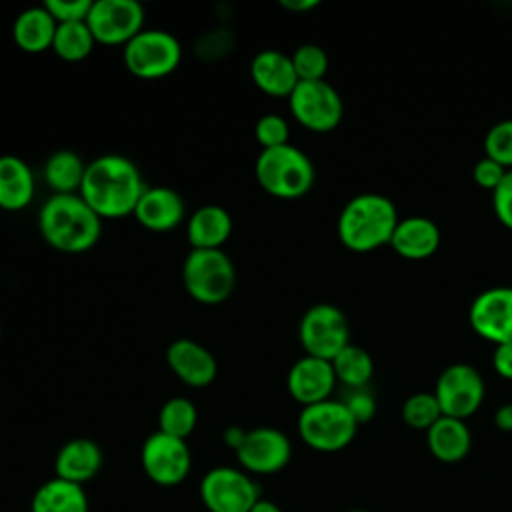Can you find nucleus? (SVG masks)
Listing matches in <instances>:
<instances>
[{"instance_id":"nucleus-36","label":"nucleus","mask_w":512,"mask_h":512,"mask_svg":"<svg viewBox=\"0 0 512 512\" xmlns=\"http://www.w3.org/2000/svg\"><path fill=\"white\" fill-rule=\"evenodd\" d=\"M342 402L358 424H364V422L372 420L374 414H376V400L364 388H350V392L344 396Z\"/></svg>"},{"instance_id":"nucleus-18","label":"nucleus","mask_w":512,"mask_h":512,"mask_svg":"<svg viewBox=\"0 0 512 512\" xmlns=\"http://www.w3.org/2000/svg\"><path fill=\"white\" fill-rule=\"evenodd\" d=\"M186 212L184 198L168 186H146L142 192L134 216L136 220L152 232L174 230Z\"/></svg>"},{"instance_id":"nucleus-39","label":"nucleus","mask_w":512,"mask_h":512,"mask_svg":"<svg viewBox=\"0 0 512 512\" xmlns=\"http://www.w3.org/2000/svg\"><path fill=\"white\" fill-rule=\"evenodd\" d=\"M492 366L502 378L512 380V342L496 346L492 354Z\"/></svg>"},{"instance_id":"nucleus-5","label":"nucleus","mask_w":512,"mask_h":512,"mask_svg":"<svg viewBox=\"0 0 512 512\" xmlns=\"http://www.w3.org/2000/svg\"><path fill=\"white\" fill-rule=\"evenodd\" d=\"M182 280L196 302L220 304L236 286V268L222 248H192L182 264Z\"/></svg>"},{"instance_id":"nucleus-13","label":"nucleus","mask_w":512,"mask_h":512,"mask_svg":"<svg viewBox=\"0 0 512 512\" xmlns=\"http://www.w3.org/2000/svg\"><path fill=\"white\" fill-rule=\"evenodd\" d=\"M86 24L100 44H126L144 30V8L136 0H94Z\"/></svg>"},{"instance_id":"nucleus-2","label":"nucleus","mask_w":512,"mask_h":512,"mask_svg":"<svg viewBox=\"0 0 512 512\" xmlns=\"http://www.w3.org/2000/svg\"><path fill=\"white\" fill-rule=\"evenodd\" d=\"M42 238L60 252H84L102 234V218L80 194H52L38 212Z\"/></svg>"},{"instance_id":"nucleus-27","label":"nucleus","mask_w":512,"mask_h":512,"mask_svg":"<svg viewBox=\"0 0 512 512\" xmlns=\"http://www.w3.org/2000/svg\"><path fill=\"white\" fill-rule=\"evenodd\" d=\"M86 164L72 150H56L44 164V180L54 194H76L84 180Z\"/></svg>"},{"instance_id":"nucleus-20","label":"nucleus","mask_w":512,"mask_h":512,"mask_svg":"<svg viewBox=\"0 0 512 512\" xmlns=\"http://www.w3.org/2000/svg\"><path fill=\"white\" fill-rule=\"evenodd\" d=\"M104 462L102 448L90 438H72L60 446L54 458L56 476L74 484L84 486L92 480Z\"/></svg>"},{"instance_id":"nucleus-21","label":"nucleus","mask_w":512,"mask_h":512,"mask_svg":"<svg viewBox=\"0 0 512 512\" xmlns=\"http://www.w3.org/2000/svg\"><path fill=\"white\" fill-rule=\"evenodd\" d=\"M390 246L408 260H424L432 256L440 246V230L434 220L426 216H408L400 218L392 238Z\"/></svg>"},{"instance_id":"nucleus-22","label":"nucleus","mask_w":512,"mask_h":512,"mask_svg":"<svg viewBox=\"0 0 512 512\" xmlns=\"http://www.w3.org/2000/svg\"><path fill=\"white\" fill-rule=\"evenodd\" d=\"M426 444L434 458L446 464H454L468 456L472 434L464 420L442 416L426 430Z\"/></svg>"},{"instance_id":"nucleus-26","label":"nucleus","mask_w":512,"mask_h":512,"mask_svg":"<svg viewBox=\"0 0 512 512\" xmlns=\"http://www.w3.org/2000/svg\"><path fill=\"white\" fill-rule=\"evenodd\" d=\"M30 512H88V496L84 486L54 476L38 486Z\"/></svg>"},{"instance_id":"nucleus-24","label":"nucleus","mask_w":512,"mask_h":512,"mask_svg":"<svg viewBox=\"0 0 512 512\" xmlns=\"http://www.w3.org/2000/svg\"><path fill=\"white\" fill-rule=\"evenodd\" d=\"M34 198V174L30 166L14 154L0 156V208L16 212Z\"/></svg>"},{"instance_id":"nucleus-11","label":"nucleus","mask_w":512,"mask_h":512,"mask_svg":"<svg viewBox=\"0 0 512 512\" xmlns=\"http://www.w3.org/2000/svg\"><path fill=\"white\" fill-rule=\"evenodd\" d=\"M486 394L482 374L466 362H456L446 366L434 386V396L442 408L444 416L466 420L472 416Z\"/></svg>"},{"instance_id":"nucleus-37","label":"nucleus","mask_w":512,"mask_h":512,"mask_svg":"<svg viewBox=\"0 0 512 512\" xmlns=\"http://www.w3.org/2000/svg\"><path fill=\"white\" fill-rule=\"evenodd\" d=\"M492 206L496 218L512 230V170H508L502 182L492 190Z\"/></svg>"},{"instance_id":"nucleus-43","label":"nucleus","mask_w":512,"mask_h":512,"mask_svg":"<svg viewBox=\"0 0 512 512\" xmlns=\"http://www.w3.org/2000/svg\"><path fill=\"white\" fill-rule=\"evenodd\" d=\"M250 512H282L278 504H274L272 500H266V498H260L254 508Z\"/></svg>"},{"instance_id":"nucleus-9","label":"nucleus","mask_w":512,"mask_h":512,"mask_svg":"<svg viewBox=\"0 0 512 512\" xmlns=\"http://www.w3.org/2000/svg\"><path fill=\"white\" fill-rule=\"evenodd\" d=\"M200 498L210 512H250L262 496L246 470L216 466L202 476Z\"/></svg>"},{"instance_id":"nucleus-44","label":"nucleus","mask_w":512,"mask_h":512,"mask_svg":"<svg viewBox=\"0 0 512 512\" xmlns=\"http://www.w3.org/2000/svg\"><path fill=\"white\" fill-rule=\"evenodd\" d=\"M346 512H366V510H346Z\"/></svg>"},{"instance_id":"nucleus-40","label":"nucleus","mask_w":512,"mask_h":512,"mask_svg":"<svg viewBox=\"0 0 512 512\" xmlns=\"http://www.w3.org/2000/svg\"><path fill=\"white\" fill-rule=\"evenodd\" d=\"M494 424H496V428H500L502 432H512V402L502 404V406L494 412Z\"/></svg>"},{"instance_id":"nucleus-35","label":"nucleus","mask_w":512,"mask_h":512,"mask_svg":"<svg viewBox=\"0 0 512 512\" xmlns=\"http://www.w3.org/2000/svg\"><path fill=\"white\" fill-rule=\"evenodd\" d=\"M94 0H46L44 8L52 14V18L62 22H80L88 18Z\"/></svg>"},{"instance_id":"nucleus-42","label":"nucleus","mask_w":512,"mask_h":512,"mask_svg":"<svg viewBox=\"0 0 512 512\" xmlns=\"http://www.w3.org/2000/svg\"><path fill=\"white\" fill-rule=\"evenodd\" d=\"M320 0H280V6L290 10V12H308L316 8Z\"/></svg>"},{"instance_id":"nucleus-29","label":"nucleus","mask_w":512,"mask_h":512,"mask_svg":"<svg viewBox=\"0 0 512 512\" xmlns=\"http://www.w3.org/2000/svg\"><path fill=\"white\" fill-rule=\"evenodd\" d=\"M96 40L86 24V20L80 22H62L56 26V34L52 40V50L66 62H78L84 60Z\"/></svg>"},{"instance_id":"nucleus-25","label":"nucleus","mask_w":512,"mask_h":512,"mask_svg":"<svg viewBox=\"0 0 512 512\" xmlns=\"http://www.w3.org/2000/svg\"><path fill=\"white\" fill-rule=\"evenodd\" d=\"M58 22L52 18V14L42 6H32L22 10L12 26L14 42L20 50L38 54L48 48H52V40L56 34Z\"/></svg>"},{"instance_id":"nucleus-30","label":"nucleus","mask_w":512,"mask_h":512,"mask_svg":"<svg viewBox=\"0 0 512 512\" xmlns=\"http://www.w3.org/2000/svg\"><path fill=\"white\" fill-rule=\"evenodd\" d=\"M196 422L198 410L184 396H174L166 400L158 412V430L174 438L186 440L194 432Z\"/></svg>"},{"instance_id":"nucleus-38","label":"nucleus","mask_w":512,"mask_h":512,"mask_svg":"<svg viewBox=\"0 0 512 512\" xmlns=\"http://www.w3.org/2000/svg\"><path fill=\"white\" fill-rule=\"evenodd\" d=\"M506 168L502 166V164H498V162H494L492 158H488V156H482L476 164H474V168H472V178H474V182L478 184V186H482V188H486V190H494L500 182H502V178L506 176Z\"/></svg>"},{"instance_id":"nucleus-33","label":"nucleus","mask_w":512,"mask_h":512,"mask_svg":"<svg viewBox=\"0 0 512 512\" xmlns=\"http://www.w3.org/2000/svg\"><path fill=\"white\" fill-rule=\"evenodd\" d=\"M484 156L512 170V118L500 120L484 136Z\"/></svg>"},{"instance_id":"nucleus-14","label":"nucleus","mask_w":512,"mask_h":512,"mask_svg":"<svg viewBox=\"0 0 512 512\" xmlns=\"http://www.w3.org/2000/svg\"><path fill=\"white\" fill-rule=\"evenodd\" d=\"M236 458L248 474H276L292 458V444L288 436L272 426H258L246 430L244 442L236 450Z\"/></svg>"},{"instance_id":"nucleus-23","label":"nucleus","mask_w":512,"mask_h":512,"mask_svg":"<svg viewBox=\"0 0 512 512\" xmlns=\"http://www.w3.org/2000/svg\"><path fill=\"white\" fill-rule=\"evenodd\" d=\"M186 234L192 248H222L232 234V216L218 204L200 206L188 218Z\"/></svg>"},{"instance_id":"nucleus-6","label":"nucleus","mask_w":512,"mask_h":512,"mask_svg":"<svg viewBox=\"0 0 512 512\" xmlns=\"http://www.w3.org/2000/svg\"><path fill=\"white\" fill-rule=\"evenodd\" d=\"M358 430L342 400H322L302 406L298 416V434L306 446L318 452H338L346 448Z\"/></svg>"},{"instance_id":"nucleus-1","label":"nucleus","mask_w":512,"mask_h":512,"mask_svg":"<svg viewBox=\"0 0 512 512\" xmlns=\"http://www.w3.org/2000/svg\"><path fill=\"white\" fill-rule=\"evenodd\" d=\"M146 190L138 166L122 154H102L86 164L80 196L100 218L134 214Z\"/></svg>"},{"instance_id":"nucleus-45","label":"nucleus","mask_w":512,"mask_h":512,"mask_svg":"<svg viewBox=\"0 0 512 512\" xmlns=\"http://www.w3.org/2000/svg\"><path fill=\"white\" fill-rule=\"evenodd\" d=\"M0 336H2V328H0Z\"/></svg>"},{"instance_id":"nucleus-19","label":"nucleus","mask_w":512,"mask_h":512,"mask_svg":"<svg viewBox=\"0 0 512 512\" xmlns=\"http://www.w3.org/2000/svg\"><path fill=\"white\" fill-rule=\"evenodd\" d=\"M250 76L254 84L268 96H290L300 82L292 64V58L280 50H260L250 62Z\"/></svg>"},{"instance_id":"nucleus-3","label":"nucleus","mask_w":512,"mask_h":512,"mask_svg":"<svg viewBox=\"0 0 512 512\" xmlns=\"http://www.w3.org/2000/svg\"><path fill=\"white\" fill-rule=\"evenodd\" d=\"M398 220V210L388 196L378 192H360L340 210L336 230L346 248L354 252H368L382 244H390Z\"/></svg>"},{"instance_id":"nucleus-31","label":"nucleus","mask_w":512,"mask_h":512,"mask_svg":"<svg viewBox=\"0 0 512 512\" xmlns=\"http://www.w3.org/2000/svg\"><path fill=\"white\" fill-rule=\"evenodd\" d=\"M442 416L444 414L434 392H416L402 404V420L416 430H428Z\"/></svg>"},{"instance_id":"nucleus-8","label":"nucleus","mask_w":512,"mask_h":512,"mask_svg":"<svg viewBox=\"0 0 512 512\" xmlns=\"http://www.w3.org/2000/svg\"><path fill=\"white\" fill-rule=\"evenodd\" d=\"M298 338L306 354L332 360L344 346L350 344V324L338 306L318 302L302 314Z\"/></svg>"},{"instance_id":"nucleus-12","label":"nucleus","mask_w":512,"mask_h":512,"mask_svg":"<svg viewBox=\"0 0 512 512\" xmlns=\"http://www.w3.org/2000/svg\"><path fill=\"white\" fill-rule=\"evenodd\" d=\"M140 462L144 474L154 484L168 488L180 484L188 476L192 456L186 440L156 430L144 440Z\"/></svg>"},{"instance_id":"nucleus-16","label":"nucleus","mask_w":512,"mask_h":512,"mask_svg":"<svg viewBox=\"0 0 512 512\" xmlns=\"http://www.w3.org/2000/svg\"><path fill=\"white\" fill-rule=\"evenodd\" d=\"M336 384V374L330 360L316 356L298 358L286 376V386L290 396L302 406H310L328 400Z\"/></svg>"},{"instance_id":"nucleus-15","label":"nucleus","mask_w":512,"mask_h":512,"mask_svg":"<svg viewBox=\"0 0 512 512\" xmlns=\"http://www.w3.org/2000/svg\"><path fill=\"white\" fill-rule=\"evenodd\" d=\"M470 326L484 340L512 342V286H494L480 292L468 310Z\"/></svg>"},{"instance_id":"nucleus-17","label":"nucleus","mask_w":512,"mask_h":512,"mask_svg":"<svg viewBox=\"0 0 512 512\" xmlns=\"http://www.w3.org/2000/svg\"><path fill=\"white\" fill-rule=\"evenodd\" d=\"M166 362L170 370L188 386L204 388L214 382L218 362L214 354L192 338H176L166 348Z\"/></svg>"},{"instance_id":"nucleus-4","label":"nucleus","mask_w":512,"mask_h":512,"mask_svg":"<svg viewBox=\"0 0 512 512\" xmlns=\"http://www.w3.org/2000/svg\"><path fill=\"white\" fill-rule=\"evenodd\" d=\"M254 174L264 192L282 200H294L308 194L316 178V170L308 154L290 142L260 150Z\"/></svg>"},{"instance_id":"nucleus-32","label":"nucleus","mask_w":512,"mask_h":512,"mask_svg":"<svg viewBox=\"0 0 512 512\" xmlns=\"http://www.w3.org/2000/svg\"><path fill=\"white\" fill-rule=\"evenodd\" d=\"M292 64L298 80H324L328 70V54L318 44H300L292 54Z\"/></svg>"},{"instance_id":"nucleus-41","label":"nucleus","mask_w":512,"mask_h":512,"mask_svg":"<svg viewBox=\"0 0 512 512\" xmlns=\"http://www.w3.org/2000/svg\"><path fill=\"white\" fill-rule=\"evenodd\" d=\"M244 436H246V430H244V428H240V426H228V428L224 430V444L236 452V450L240 448V444L244 442Z\"/></svg>"},{"instance_id":"nucleus-28","label":"nucleus","mask_w":512,"mask_h":512,"mask_svg":"<svg viewBox=\"0 0 512 512\" xmlns=\"http://www.w3.org/2000/svg\"><path fill=\"white\" fill-rule=\"evenodd\" d=\"M330 362H332L336 380L346 384L348 388H364L374 374L372 356L368 354V350L356 344L344 346Z\"/></svg>"},{"instance_id":"nucleus-34","label":"nucleus","mask_w":512,"mask_h":512,"mask_svg":"<svg viewBox=\"0 0 512 512\" xmlns=\"http://www.w3.org/2000/svg\"><path fill=\"white\" fill-rule=\"evenodd\" d=\"M254 136L258 144L264 148H276L282 144H288L290 128L288 122L280 114H264L256 120Z\"/></svg>"},{"instance_id":"nucleus-10","label":"nucleus","mask_w":512,"mask_h":512,"mask_svg":"<svg viewBox=\"0 0 512 512\" xmlns=\"http://www.w3.org/2000/svg\"><path fill=\"white\" fill-rule=\"evenodd\" d=\"M292 116L312 132L334 130L344 114L338 90L326 80H300L288 96Z\"/></svg>"},{"instance_id":"nucleus-7","label":"nucleus","mask_w":512,"mask_h":512,"mask_svg":"<svg viewBox=\"0 0 512 512\" xmlns=\"http://www.w3.org/2000/svg\"><path fill=\"white\" fill-rule=\"evenodd\" d=\"M124 64L138 78H162L176 70L182 58L178 38L160 28H144L124 44Z\"/></svg>"}]
</instances>
